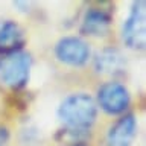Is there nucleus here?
<instances>
[{
	"label": "nucleus",
	"instance_id": "obj_1",
	"mask_svg": "<svg viewBox=\"0 0 146 146\" xmlns=\"http://www.w3.org/2000/svg\"><path fill=\"white\" fill-rule=\"evenodd\" d=\"M58 114L72 128H88L96 119V104L88 94H73L61 104Z\"/></svg>",
	"mask_w": 146,
	"mask_h": 146
},
{
	"label": "nucleus",
	"instance_id": "obj_2",
	"mask_svg": "<svg viewBox=\"0 0 146 146\" xmlns=\"http://www.w3.org/2000/svg\"><path fill=\"white\" fill-rule=\"evenodd\" d=\"M31 55L25 52H15L3 55L0 58V78L6 85L20 88L29 79Z\"/></svg>",
	"mask_w": 146,
	"mask_h": 146
},
{
	"label": "nucleus",
	"instance_id": "obj_3",
	"mask_svg": "<svg viewBox=\"0 0 146 146\" xmlns=\"http://www.w3.org/2000/svg\"><path fill=\"white\" fill-rule=\"evenodd\" d=\"M123 40L129 47L143 49L146 44V17H145V2H135L132 5L129 17L123 25Z\"/></svg>",
	"mask_w": 146,
	"mask_h": 146
},
{
	"label": "nucleus",
	"instance_id": "obj_4",
	"mask_svg": "<svg viewBox=\"0 0 146 146\" xmlns=\"http://www.w3.org/2000/svg\"><path fill=\"white\" fill-rule=\"evenodd\" d=\"M99 104L102 110L110 114H119L125 111L129 105V93L119 82H107L99 88Z\"/></svg>",
	"mask_w": 146,
	"mask_h": 146
},
{
	"label": "nucleus",
	"instance_id": "obj_5",
	"mask_svg": "<svg viewBox=\"0 0 146 146\" xmlns=\"http://www.w3.org/2000/svg\"><path fill=\"white\" fill-rule=\"evenodd\" d=\"M56 56L62 62L72 64V66H82L90 56V50L81 38L76 36H67L62 38L56 46Z\"/></svg>",
	"mask_w": 146,
	"mask_h": 146
},
{
	"label": "nucleus",
	"instance_id": "obj_6",
	"mask_svg": "<svg viewBox=\"0 0 146 146\" xmlns=\"http://www.w3.org/2000/svg\"><path fill=\"white\" fill-rule=\"evenodd\" d=\"M137 123L132 114L119 119L111 129L108 132V145L110 146H128L131 143V140L135 135Z\"/></svg>",
	"mask_w": 146,
	"mask_h": 146
},
{
	"label": "nucleus",
	"instance_id": "obj_7",
	"mask_svg": "<svg viewBox=\"0 0 146 146\" xmlns=\"http://www.w3.org/2000/svg\"><path fill=\"white\" fill-rule=\"evenodd\" d=\"M23 44H25V35L17 23L6 21L0 27V53L9 55L20 52Z\"/></svg>",
	"mask_w": 146,
	"mask_h": 146
},
{
	"label": "nucleus",
	"instance_id": "obj_8",
	"mask_svg": "<svg viewBox=\"0 0 146 146\" xmlns=\"http://www.w3.org/2000/svg\"><path fill=\"white\" fill-rule=\"evenodd\" d=\"M123 56L116 49H104L96 56V68L100 73L116 75L120 73L123 68Z\"/></svg>",
	"mask_w": 146,
	"mask_h": 146
},
{
	"label": "nucleus",
	"instance_id": "obj_9",
	"mask_svg": "<svg viewBox=\"0 0 146 146\" xmlns=\"http://www.w3.org/2000/svg\"><path fill=\"white\" fill-rule=\"evenodd\" d=\"M110 26V15L104 11L91 9L82 21V32L90 35H104Z\"/></svg>",
	"mask_w": 146,
	"mask_h": 146
},
{
	"label": "nucleus",
	"instance_id": "obj_10",
	"mask_svg": "<svg viewBox=\"0 0 146 146\" xmlns=\"http://www.w3.org/2000/svg\"><path fill=\"white\" fill-rule=\"evenodd\" d=\"M8 140V131L5 129V128L0 126V146L5 145V141Z\"/></svg>",
	"mask_w": 146,
	"mask_h": 146
},
{
	"label": "nucleus",
	"instance_id": "obj_11",
	"mask_svg": "<svg viewBox=\"0 0 146 146\" xmlns=\"http://www.w3.org/2000/svg\"><path fill=\"white\" fill-rule=\"evenodd\" d=\"M75 146H87V145H84V143H79V145H75Z\"/></svg>",
	"mask_w": 146,
	"mask_h": 146
}]
</instances>
